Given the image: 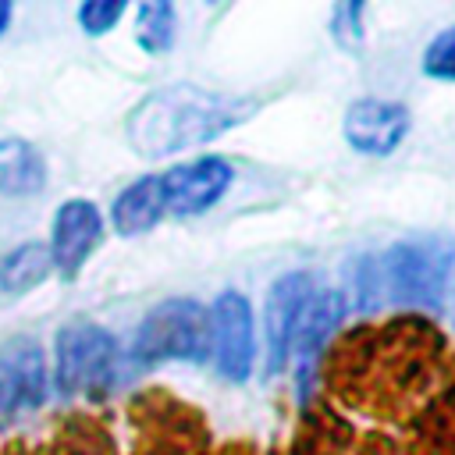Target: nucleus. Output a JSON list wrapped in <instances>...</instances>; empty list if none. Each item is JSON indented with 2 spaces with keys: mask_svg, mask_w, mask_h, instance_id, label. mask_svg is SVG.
<instances>
[{
  "mask_svg": "<svg viewBox=\"0 0 455 455\" xmlns=\"http://www.w3.org/2000/svg\"><path fill=\"white\" fill-rule=\"evenodd\" d=\"M252 110H256L252 100H238V96H224V92H210L181 82V85L156 89L142 103H135L124 121V132L135 153L171 156L231 132Z\"/></svg>",
  "mask_w": 455,
  "mask_h": 455,
  "instance_id": "f257e3e1",
  "label": "nucleus"
},
{
  "mask_svg": "<svg viewBox=\"0 0 455 455\" xmlns=\"http://www.w3.org/2000/svg\"><path fill=\"white\" fill-rule=\"evenodd\" d=\"M455 263V242L444 235H416L395 242L359 267V302L405 306V309H441L448 277Z\"/></svg>",
  "mask_w": 455,
  "mask_h": 455,
  "instance_id": "f03ea898",
  "label": "nucleus"
},
{
  "mask_svg": "<svg viewBox=\"0 0 455 455\" xmlns=\"http://www.w3.org/2000/svg\"><path fill=\"white\" fill-rule=\"evenodd\" d=\"M132 359L142 366L206 363L210 359V309H203L196 299L156 302L135 331Z\"/></svg>",
  "mask_w": 455,
  "mask_h": 455,
  "instance_id": "7ed1b4c3",
  "label": "nucleus"
},
{
  "mask_svg": "<svg viewBox=\"0 0 455 455\" xmlns=\"http://www.w3.org/2000/svg\"><path fill=\"white\" fill-rule=\"evenodd\" d=\"M117 373V338L78 316L57 331V391L64 398H100Z\"/></svg>",
  "mask_w": 455,
  "mask_h": 455,
  "instance_id": "20e7f679",
  "label": "nucleus"
},
{
  "mask_svg": "<svg viewBox=\"0 0 455 455\" xmlns=\"http://www.w3.org/2000/svg\"><path fill=\"white\" fill-rule=\"evenodd\" d=\"M252 306L242 291L228 288L213 299L210 309V359L224 380L242 384L252 370Z\"/></svg>",
  "mask_w": 455,
  "mask_h": 455,
  "instance_id": "39448f33",
  "label": "nucleus"
},
{
  "mask_svg": "<svg viewBox=\"0 0 455 455\" xmlns=\"http://www.w3.org/2000/svg\"><path fill=\"white\" fill-rule=\"evenodd\" d=\"M235 167L224 156H196L188 164H178L160 174L164 206L171 217H196L206 213L220 196L231 188Z\"/></svg>",
  "mask_w": 455,
  "mask_h": 455,
  "instance_id": "423d86ee",
  "label": "nucleus"
},
{
  "mask_svg": "<svg viewBox=\"0 0 455 455\" xmlns=\"http://www.w3.org/2000/svg\"><path fill=\"white\" fill-rule=\"evenodd\" d=\"M46 402V355L36 338L18 334L0 345V412L21 416Z\"/></svg>",
  "mask_w": 455,
  "mask_h": 455,
  "instance_id": "0eeeda50",
  "label": "nucleus"
},
{
  "mask_svg": "<svg viewBox=\"0 0 455 455\" xmlns=\"http://www.w3.org/2000/svg\"><path fill=\"white\" fill-rule=\"evenodd\" d=\"M341 132H345V142L355 153L387 156L409 135V110H405V103H395V100L363 96L345 110Z\"/></svg>",
  "mask_w": 455,
  "mask_h": 455,
  "instance_id": "6e6552de",
  "label": "nucleus"
},
{
  "mask_svg": "<svg viewBox=\"0 0 455 455\" xmlns=\"http://www.w3.org/2000/svg\"><path fill=\"white\" fill-rule=\"evenodd\" d=\"M103 238V217L89 199H68L53 213V235H50V259L64 281L78 277L85 259Z\"/></svg>",
  "mask_w": 455,
  "mask_h": 455,
  "instance_id": "1a4fd4ad",
  "label": "nucleus"
},
{
  "mask_svg": "<svg viewBox=\"0 0 455 455\" xmlns=\"http://www.w3.org/2000/svg\"><path fill=\"white\" fill-rule=\"evenodd\" d=\"M316 291L313 274L306 270H291L284 277H277L267 291V306H263V320H267V373H281L288 366V345H291V331L295 320L302 313V306L309 302V295Z\"/></svg>",
  "mask_w": 455,
  "mask_h": 455,
  "instance_id": "9d476101",
  "label": "nucleus"
},
{
  "mask_svg": "<svg viewBox=\"0 0 455 455\" xmlns=\"http://www.w3.org/2000/svg\"><path fill=\"white\" fill-rule=\"evenodd\" d=\"M341 320H345V299L334 288H316L309 295V302L302 306L295 331H291V345H288V363L295 359V373H299L302 391L309 384V373H313L327 338L341 327Z\"/></svg>",
  "mask_w": 455,
  "mask_h": 455,
  "instance_id": "9b49d317",
  "label": "nucleus"
},
{
  "mask_svg": "<svg viewBox=\"0 0 455 455\" xmlns=\"http://www.w3.org/2000/svg\"><path fill=\"white\" fill-rule=\"evenodd\" d=\"M164 213H167V206H164L160 174H146V178L132 181L128 188L117 192L114 206H110V220H114L117 235H124V238L149 231Z\"/></svg>",
  "mask_w": 455,
  "mask_h": 455,
  "instance_id": "f8f14e48",
  "label": "nucleus"
},
{
  "mask_svg": "<svg viewBox=\"0 0 455 455\" xmlns=\"http://www.w3.org/2000/svg\"><path fill=\"white\" fill-rule=\"evenodd\" d=\"M43 185V153L25 139H0V196H36Z\"/></svg>",
  "mask_w": 455,
  "mask_h": 455,
  "instance_id": "ddd939ff",
  "label": "nucleus"
},
{
  "mask_svg": "<svg viewBox=\"0 0 455 455\" xmlns=\"http://www.w3.org/2000/svg\"><path fill=\"white\" fill-rule=\"evenodd\" d=\"M53 270L50 249L43 242H25L18 249H11L7 256H0V291L4 295H25L36 284H43Z\"/></svg>",
  "mask_w": 455,
  "mask_h": 455,
  "instance_id": "4468645a",
  "label": "nucleus"
},
{
  "mask_svg": "<svg viewBox=\"0 0 455 455\" xmlns=\"http://www.w3.org/2000/svg\"><path fill=\"white\" fill-rule=\"evenodd\" d=\"M135 39L146 53H167L174 46V7L149 0L135 11Z\"/></svg>",
  "mask_w": 455,
  "mask_h": 455,
  "instance_id": "2eb2a0df",
  "label": "nucleus"
},
{
  "mask_svg": "<svg viewBox=\"0 0 455 455\" xmlns=\"http://www.w3.org/2000/svg\"><path fill=\"white\" fill-rule=\"evenodd\" d=\"M423 75L437 82H455V25L437 32L423 50Z\"/></svg>",
  "mask_w": 455,
  "mask_h": 455,
  "instance_id": "dca6fc26",
  "label": "nucleus"
},
{
  "mask_svg": "<svg viewBox=\"0 0 455 455\" xmlns=\"http://www.w3.org/2000/svg\"><path fill=\"white\" fill-rule=\"evenodd\" d=\"M124 11H128V7H124L121 0H89V4L78 7V25H82L89 36H103V32H110V28L121 21Z\"/></svg>",
  "mask_w": 455,
  "mask_h": 455,
  "instance_id": "f3484780",
  "label": "nucleus"
},
{
  "mask_svg": "<svg viewBox=\"0 0 455 455\" xmlns=\"http://www.w3.org/2000/svg\"><path fill=\"white\" fill-rule=\"evenodd\" d=\"M363 14H366L363 4H338V7H334V14H331V32H334V39H338L345 50H359V43H363Z\"/></svg>",
  "mask_w": 455,
  "mask_h": 455,
  "instance_id": "a211bd4d",
  "label": "nucleus"
},
{
  "mask_svg": "<svg viewBox=\"0 0 455 455\" xmlns=\"http://www.w3.org/2000/svg\"><path fill=\"white\" fill-rule=\"evenodd\" d=\"M7 21H11V4H7V0H0V36H4Z\"/></svg>",
  "mask_w": 455,
  "mask_h": 455,
  "instance_id": "6ab92c4d",
  "label": "nucleus"
}]
</instances>
